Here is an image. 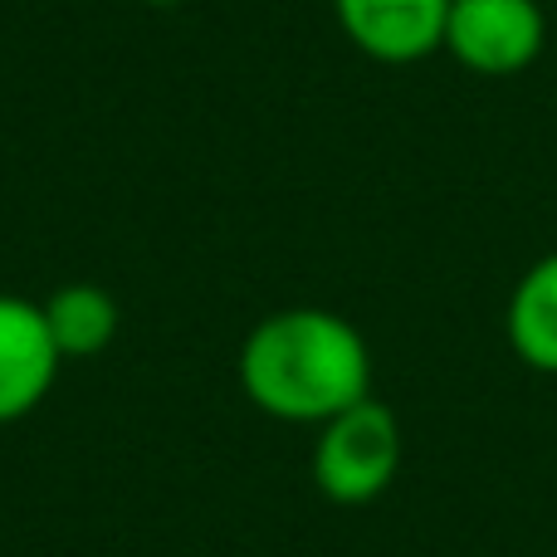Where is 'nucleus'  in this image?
I'll return each instance as SVG.
<instances>
[{
  "label": "nucleus",
  "instance_id": "nucleus-1",
  "mask_svg": "<svg viewBox=\"0 0 557 557\" xmlns=\"http://www.w3.org/2000/svg\"><path fill=\"white\" fill-rule=\"evenodd\" d=\"M240 386L274 421L323 425L372 396V352L333 308H274L240 343Z\"/></svg>",
  "mask_w": 557,
  "mask_h": 557
},
{
  "label": "nucleus",
  "instance_id": "nucleus-2",
  "mask_svg": "<svg viewBox=\"0 0 557 557\" xmlns=\"http://www.w3.org/2000/svg\"><path fill=\"white\" fill-rule=\"evenodd\" d=\"M396 470H401V421L376 396L318 425L313 484L333 504H372L376 494L392 490Z\"/></svg>",
  "mask_w": 557,
  "mask_h": 557
},
{
  "label": "nucleus",
  "instance_id": "nucleus-3",
  "mask_svg": "<svg viewBox=\"0 0 557 557\" xmlns=\"http://www.w3.org/2000/svg\"><path fill=\"white\" fill-rule=\"evenodd\" d=\"M548 45V15L539 0H450L445 54L470 74H523Z\"/></svg>",
  "mask_w": 557,
  "mask_h": 557
},
{
  "label": "nucleus",
  "instance_id": "nucleus-4",
  "mask_svg": "<svg viewBox=\"0 0 557 557\" xmlns=\"http://www.w3.org/2000/svg\"><path fill=\"white\" fill-rule=\"evenodd\" d=\"M59 367L64 357L45 323V304L0 294V425H15L39 411Z\"/></svg>",
  "mask_w": 557,
  "mask_h": 557
},
{
  "label": "nucleus",
  "instance_id": "nucleus-5",
  "mask_svg": "<svg viewBox=\"0 0 557 557\" xmlns=\"http://www.w3.org/2000/svg\"><path fill=\"white\" fill-rule=\"evenodd\" d=\"M343 35L376 64H421L445 49L450 0H333Z\"/></svg>",
  "mask_w": 557,
  "mask_h": 557
},
{
  "label": "nucleus",
  "instance_id": "nucleus-6",
  "mask_svg": "<svg viewBox=\"0 0 557 557\" xmlns=\"http://www.w3.org/2000/svg\"><path fill=\"white\" fill-rule=\"evenodd\" d=\"M504 333L523 367L557 376V250L529 264L504 308Z\"/></svg>",
  "mask_w": 557,
  "mask_h": 557
},
{
  "label": "nucleus",
  "instance_id": "nucleus-7",
  "mask_svg": "<svg viewBox=\"0 0 557 557\" xmlns=\"http://www.w3.org/2000/svg\"><path fill=\"white\" fill-rule=\"evenodd\" d=\"M45 323L64 362L98 357L117 337V298L98 284H64L45 298Z\"/></svg>",
  "mask_w": 557,
  "mask_h": 557
},
{
  "label": "nucleus",
  "instance_id": "nucleus-8",
  "mask_svg": "<svg viewBox=\"0 0 557 557\" xmlns=\"http://www.w3.org/2000/svg\"><path fill=\"white\" fill-rule=\"evenodd\" d=\"M143 5H157V10H176L182 0H143Z\"/></svg>",
  "mask_w": 557,
  "mask_h": 557
}]
</instances>
